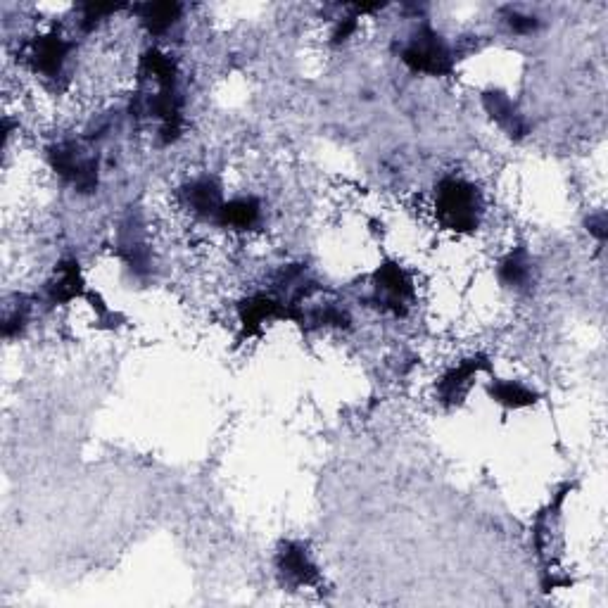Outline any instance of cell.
I'll list each match as a JSON object with an SVG mask.
<instances>
[{
	"label": "cell",
	"mask_w": 608,
	"mask_h": 608,
	"mask_svg": "<svg viewBox=\"0 0 608 608\" xmlns=\"http://www.w3.org/2000/svg\"><path fill=\"white\" fill-rule=\"evenodd\" d=\"M435 209L442 226L456 233H468L480 221V195L471 183L445 179L437 186Z\"/></svg>",
	"instance_id": "obj_1"
},
{
	"label": "cell",
	"mask_w": 608,
	"mask_h": 608,
	"mask_svg": "<svg viewBox=\"0 0 608 608\" xmlns=\"http://www.w3.org/2000/svg\"><path fill=\"white\" fill-rule=\"evenodd\" d=\"M402 62L411 72H421L430 76H449L454 72L452 50L442 36L430 27H421L402 50Z\"/></svg>",
	"instance_id": "obj_2"
},
{
	"label": "cell",
	"mask_w": 608,
	"mask_h": 608,
	"mask_svg": "<svg viewBox=\"0 0 608 608\" xmlns=\"http://www.w3.org/2000/svg\"><path fill=\"white\" fill-rule=\"evenodd\" d=\"M50 164L62 179L81 193L98 188V157H88L76 143H60L50 150Z\"/></svg>",
	"instance_id": "obj_3"
},
{
	"label": "cell",
	"mask_w": 608,
	"mask_h": 608,
	"mask_svg": "<svg viewBox=\"0 0 608 608\" xmlns=\"http://www.w3.org/2000/svg\"><path fill=\"white\" fill-rule=\"evenodd\" d=\"M373 288H376V302L383 304V309H388L395 316L407 312V304L414 297L409 276L395 262L378 266L376 274H373Z\"/></svg>",
	"instance_id": "obj_4"
},
{
	"label": "cell",
	"mask_w": 608,
	"mask_h": 608,
	"mask_svg": "<svg viewBox=\"0 0 608 608\" xmlns=\"http://www.w3.org/2000/svg\"><path fill=\"white\" fill-rule=\"evenodd\" d=\"M238 319H240V328H243L245 335H255L262 331V326L266 321L290 319V321L302 323V312L281 300H274V297H269V295H252V297H247V300L240 302Z\"/></svg>",
	"instance_id": "obj_5"
},
{
	"label": "cell",
	"mask_w": 608,
	"mask_h": 608,
	"mask_svg": "<svg viewBox=\"0 0 608 608\" xmlns=\"http://www.w3.org/2000/svg\"><path fill=\"white\" fill-rule=\"evenodd\" d=\"M276 568L285 582L295 587H312L319 582V570L300 542H283L276 556Z\"/></svg>",
	"instance_id": "obj_6"
},
{
	"label": "cell",
	"mask_w": 608,
	"mask_h": 608,
	"mask_svg": "<svg viewBox=\"0 0 608 608\" xmlns=\"http://www.w3.org/2000/svg\"><path fill=\"white\" fill-rule=\"evenodd\" d=\"M483 371H490V361L485 357H471L461 361L459 366L449 369L445 376L437 383V395L445 404H459L461 399L468 395V390L473 388L475 378Z\"/></svg>",
	"instance_id": "obj_7"
},
{
	"label": "cell",
	"mask_w": 608,
	"mask_h": 608,
	"mask_svg": "<svg viewBox=\"0 0 608 608\" xmlns=\"http://www.w3.org/2000/svg\"><path fill=\"white\" fill-rule=\"evenodd\" d=\"M69 50H72V43H69L67 38H62L57 31L38 36L36 41L31 43V67L43 76H48V79H57V76L62 74V69H65Z\"/></svg>",
	"instance_id": "obj_8"
},
{
	"label": "cell",
	"mask_w": 608,
	"mask_h": 608,
	"mask_svg": "<svg viewBox=\"0 0 608 608\" xmlns=\"http://www.w3.org/2000/svg\"><path fill=\"white\" fill-rule=\"evenodd\" d=\"M483 107L490 114V119L497 126L509 133L511 138H523L528 136L530 126L525 122V117L518 112V107L513 105V100L502 91H485L483 93Z\"/></svg>",
	"instance_id": "obj_9"
},
{
	"label": "cell",
	"mask_w": 608,
	"mask_h": 608,
	"mask_svg": "<svg viewBox=\"0 0 608 608\" xmlns=\"http://www.w3.org/2000/svg\"><path fill=\"white\" fill-rule=\"evenodd\" d=\"M46 295L50 304H67L79 300V297H86L84 274H81V266L76 259H69V262L57 266L55 278L48 283Z\"/></svg>",
	"instance_id": "obj_10"
},
{
	"label": "cell",
	"mask_w": 608,
	"mask_h": 608,
	"mask_svg": "<svg viewBox=\"0 0 608 608\" xmlns=\"http://www.w3.org/2000/svg\"><path fill=\"white\" fill-rule=\"evenodd\" d=\"M183 200L190 207V212L198 217H219L224 207V195H221L219 183L214 179H198L183 190Z\"/></svg>",
	"instance_id": "obj_11"
},
{
	"label": "cell",
	"mask_w": 608,
	"mask_h": 608,
	"mask_svg": "<svg viewBox=\"0 0 608 608\" xmlns=\"http://www.w3.org/2000/svg\"><path fill=\"white\" fill-rule=\"evenodd\" d=\"M259 212H262V207L255 198H236L224 202L217 221L228 228H252L259 221Z\"/></svg>",
	"instance_id": "obj_12"
},
{
	"label": "cell",
	"mask_w": 608,
	"mask_h": 608,
	"mask_svg": "<svg viewBox=\"0 0 608 608\" xmlns=\"http://www.w3.org/2000/svg\"><path fill=\"white\" fill-rule=\"evenodd\" d=\"M138 15H141L143 27L148 29L152 36H160L179 22L181 5L179 3H148V5H141V8H138Z\"/></svg>",
	"instance_id": "obj_13"
},
{
	"label": "cell",
	"mask_w": 608,
	"mask_h": 608,
	"mask_svg": "<svg viewBox=\"0 0 608 608\" xmlns=\"http://www.w3.org/2000/svg\"><path fill=\"white\" fill-rule=\"evenodd\" d=\"M141 74L145 79L155 81L157 88H176V62L160 50H148L141 57Z\"/></svg>",
	"instance_id": "obj_14"
},
{
	"label": "cell",
	"mask_w": 608,
	"mask_h": 608,
	"mask_svg": "<svg viewBox=\"0 0 608 608\" xmlns=\"http://www.w3.org/2000/svg\"><path fill=\"white\" fill-rule=\"evenodd\" d=\"M490 397L506 409H525L537 402V392L516 383V380H492Z\"/></svg>",
	"instance_id": "obj_15"
},
{
	"label": "cell",
	"mask_w": 608,
	"mask_h": 608,
	"mask_svg": "<svg viewBox=\"0 0 608 608\" xmlns=\"http://www.w3.org/2000/svg\"><path fill=\"white\" fill-rule=\"evenodd\" d=\"M499 281L509 288H523L530 281V259L525 250H513L499 264Z\"/></svg>",
	"instance_id": "obj_16"
},
{
	"label": "cell",
	"mask_w": 608,
	"mask_h": 608,
	"mask_svg": "<svg viewBox=\"0 0 608 608\" xmlns=\"http://www.w3.org/2000/svg\"><path fill=\"white\" fill-rule=\"evenodd\" d=\"M117 10H122L119 5H107V3H88L81 8V29L84 31H93L95 24L100 22V19L107 15H114Z\"/></svg>",
	"instance_id": "obj_17"
},
{
	"label": "cell",
	"mask_w": 608,
	"mask_h": 608,
	"mask_svg": "<svg viewBox=\"0 0 608 608\" xmlns=\"http://www.w3.org/2000/svg\"><path fill=\"white\" fill-rule=\"evenodd\" d=\"M509 27L516 31V34H530V31L537 29V19L530 15H518V12H511Z\"/></svg>",
	"instance_id": "obj_18"
},
{
	"label": "cell",
	"mask_w": 608,
	"mask_h": 608,
	"mask_svg": "<svg viewBox=\"0 0 608 608\" xmlns=\"http://www.w3.org/2000/svg\"><path fill=\"white\" fill-rule=\"evenodd\" d=\"M357 15H350L345 19H340L338 27H335V34H333V43H345L347 38H350L354 31H357Z\"/></svg>",
	"instance_id": "obj_19"
},
{
	"label": "cell",
	"mask_w": 608,
	"mask_h": 608,
	"mask_svg": "<svg viewBox=\"0 0 608 608\" xmlns=\"http://www.w3.org/2000/svg\"><path fill=\"white\" fill-rule=\"evenodd\" d=\"M587 226H589V233H592L594 238H599V240H606V214H597V217H589V221H587Z\"/></svg>",
	"instance_id": "obj_20"
}]
</instances>
